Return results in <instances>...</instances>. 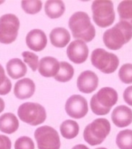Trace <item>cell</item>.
I'll return each instance as SVG.
<instances>
[{
    "label": "cell",
    "mask_w": 132,
    "mask_h": 149,
    "mask_svg": "<svg viewBox=\"0 0 132 149\" xmlns=\"http://www.w3.org/2000/svg\"><path fill=\"white\" fill-rule=\"evenodd\" d=\"M69 28L76 40L91 42L96 36V30L91 24L89 15L82 11L75 12L69 19Z\"/></svg>",
    "instance_id": "cell-1"
},
{
    "label": "cell",
    "mask_w": 132,
    "mask_h": 149,
    "mask_svg": "<svg viewBox=\"0 0 132 149\" xmlns=\"http://www.w3.org/2000/svg\"><path fill=\"white\" fill-rule=\"evenodd\" d=\"M132 38V26L127 22L120 21L103 34V43L111 50H119Z\"/></svg>",
    "instance_id": "cell-2"
},
{
    "label": "cell",
    "mask_w": 132,
    "mask_h": 149,
    "mask_svg": "<svg viewBox=\"0 0 132 149\" xmlns=\"http://www.w3.org/2000/svg\"><path fill=\"white\" fill-rule=\"evenodd\" d=\"M119 99L118 93L112 87H102L91 96V109L97 116H105L109 113L112 107L115 106Z\"/></svg>",
    "instance_id": "cell-3"
},
{
    "label": "cell",
    "mask_w": 132,
    "mask_h": 149,
    "mask_svg": "<svg viewBox=\"0 0 132 149\" xmlns=\"http://www.w3.org/2000/svg\"><path fill=\"white\" fill-rule=\"evenodd\" d=\"M111 124L106 118H97L86 125L83 131V138L90 146H99L111 133Z\"/></svg>",
    "instance_id": "cell-4"
},
{
    "label": "cell",
    "mask_w": 132,
    "mask_h": 149,
    "mask_svg": "<svg viewBox=\"0 0 132 149\" xmlns=\"http://www.w3.org/2000/svg\"><path fill=\"white\" fill-rule=\"evenodd\" d=\"M17 116L24 123L34 126L42 125L45 121L46 111L40 104L26 102L18 107Z\"/></svg>",
    "instance_id": "cell-5"
},
{
    "label": "cell",
    "mask_w": 132,
    "mask_h": 149,
    "mask_svg": "<svg viewBox=\"0 0 132 149\" xmlns=\"http://www.w3.org/2000/svg\"><path fill=\"white\" fill-rule=\"evenodd\" d=\"M91 61L94 68L107 74L114 73L120 65L119 57L103 48L94 49L91 56Z\"/></svg>",
    "instance_id": "cell-6"
},
{
    "label": "cell",
    "mask_w": 132,
    "mask_h": 149,
    "mask_svg": "<svg viewBox=\"0 0 132 149\" xmlns=\"http://www.w3.org/2000/svg\"><path fill=\"white\" fill-rule=\"evenodd\" d=\"M92 18L100 27H108L115 21L114 6L111 1H93L91 4Z\"/></svg>",
    "instance_id": "cell-7"
},
{
    "label": "cell",
    "mask_w": 132,
    "mask_h": 149,
    "mask_svg": "<svg viewBox=\"0 0 132 149\" xmlns=\"http://www.w3.org/2000/svg\"><path fill=\"white\" fill-rule=\"evenodd\" d=\"M20 21L14 14H6L0 17V43L9 45L18 36Z\"/></svg>",
    "instance_id": "cell-8"
},
{
    "label": "cell",
    "mask_w": 132,
    "mask_h": 149,
    "mask_svg": "<svg viewBox=\"0 0 132 149\" xmlns=\"http://www.w3.org/2000/svg\"><path fill=\"white\" fill-rule=\"evenodd\" d=\"M38 149H60L61 140L58 132L52 126L43 125L34 131Z\"/></svg>",
    "instance_id": "cell-9"
},
{
    "label": "cell",
    "mask_w": 132,
    "mask_h": 149,
    "mask_svg": "<svg viewBox=\"0 0 132 149\" xmlns=\"http://www.w3.org/2000/svg\"><path fill=\"white\" fill-rule=\"evenodd\" d=\"M65 111L67 115L75 119L83 118L89 111L88 102L80 95H73L67 99L65 103Z\"/></svg>",
    "instance_id": "cell-10"
},
{
    "label": "cell",
    "mask_w": 132,
    "mask_h": 149,
    "mask_svg": "<svg viewBox=\"0 0 132 149\" xmlns=\"http://www.w3.org/2000/svg\"><path fill=\"white\" fill-rule=\"evenodd\" d=\"M68 58L74 64L84 63L89 56V47L82 40H74L70 43L66 50Z\"/></svg>",
    "instance_id": "cell-11"
},
{
    "label": "cell",
    "mask_w": 132,
    "mask_h": 149,
    "mask_svg": "<svg viewBox=\"0 0 132 149\" xmlns=\"http://www.w3.org/2000/svg\"><path fill=\"white\" fill-rule=\"evenodd\" d=\"M99 86V77L91 70H86L80 74L77 78V87L80 92L91 94L97 89Z\"/></svg>",
    "instance_id": "cell-12"
},
{
    "label": "cell",
    "mask_w": 132,
    "mask_h": 149,
    "mask_svg": "<svg viewBox=\"0 0 132 149\" xmlns=\"http://www.w3.org/2000/svg\"><path fill=\"white\" fill-rule=\"evenodd\" d=\"M26 46L34 52H41L47 46V37L41 29H33L29 31L25 37Z\"/></svg>",
    "instance_id": "cell-13"
},
{
    "label": "cell",
    "mask_w": 132,
    "mask_h": 149,
    "mask_svg": "<svg viewBox=\"0 0 132 149\" xmlns=\"http://www.w3.org/2000/svg\"><path fill=\"white\" fill-rule=\"evenodd\" d=\"M35 84L30 78H22L18 80L14 87V95L18 99H27L34 95Z\"/></svg>",
    "instance_id": "cell-14"
},
{
    "label": "cell",
    "mask_w": 132,
    "mask_h": 149,
    "mask_svg": "<svg viewBox=\"0 0 132 149\" xmlns=\"http://www.w3.org/2000/svg\"><path fill=\"white\" fill-rule=\"evenodd\" d=\"M111 119L118 127H126L132 123V110L127 106H119L112 111Z\"/></svg>",
    "instance_id": "cell-15"
},
{
    "label": "cell",
    "mask_w": 132,
    "mask_h": 149,
    "mask_svg": "<svg viewBox=\"0 0 132 149\" xmlns=\"http://www.w3.org/2000/svg\"><path fill=\"white\" fill-rule=\"evenodd\" d=\"M60 70V63L55 57H43L38 66V71L41 76L45 77H54Z\"/></svg>",
    "instance_id": "cell-16"
},
{
    "label": "cell",
    "mask_w": 132,
    "mask_h": 149,
    "mask_svg": "<svg viewBox=\"0 0 132 149\" xmlns=\"http://www.w3.org/2000/svg\"><path fill=\"white\" fill-rule=\"evenodd\" d=\"M50 41L52 46L63 48L69 44L71 40V35L67 29L63 27H55L50 33Z\"/></svg>",
    "instance_id": "cell-17"
},
{
    "label": "cell",
    "mask_w": 132,
    "mask_h": 149,
    "mask_svg": "<svg viewBox=\"0 0 132 149\" xmlns=\"http://www.w3.org/2000/svg\"><path fill=\"white\" fill-rule=\"evenodd\" d=\"M6 72L11 78L19 79L26 74L27 68L21 59L13 58L6 63Z\"/></svg>",
    "instance_id": "cell-18"
},
{
    "label": "cell",
    "mask_w": 132,
    "mask_h": 149,
    "mask_svg": "<svg viewBox=\"0 0 132 149\" xmlns=\"http://www.w3.org/2000/svg\"><path fill=\"white\" fill-rule=\"evenodd\" d=\"M19 127V121L13 113H5L0 116V131L5 134H14Z\"/></svg>",
    "instance_id": "cell-19"
},
{
    "label": "cell",
    "mask_w": 132,
    "mask_h": 149,
    "mask_svg": "<svg viewBox=\"0 0 132 149\" xmlns=\"http://www.w3.org/2000/svg\"><path fill=\"white\" fill-rule=\"evenodd\" d=\"M65 11V6L63 1L59 0H49L45 5V12L46 16L52 19L61 17Z\"/></svg>",
    "instance_id": "cell-20"
},
{
    "label": "cell",
    "mask_w": 132,
    "mask_h": 149,
    "mask_svg": "<svg viewBox=\"0 0 132 149\" xmlns=\"http://www.w3.org/2000/svg\"><path fill=\"white\" fill-rule=\"evenodd\" d=\"M79 130L80 127L78 123L71 119L63 121L60 125V132L65 139H72L76 137L79 134Z\"/></svg>",
    "instance_id": "cell-21"
},
{
    "label": "cell",
    "mask_w": 132,
    "mask_h": 149,
    "mask_svg": "<svg viewBox=\"0 0 132 149\" xmlns=\"http://www.w3.org/2000/svg\"><path fill=\"white\" fill-rule=\"evenodd\" d=\"M74 76V68L68 62H61L60 63V70L54 77V79L61 83H66L72 80Z\"/></svg>",
    "instance_id": "cell-22"
},
{
    "label": "cell",
    "mask_w": 132,
    "mask_h": 149,
    "mask_svg": "<svg viewBox=\"0 0 132 149\" xmlns=\"http://www.w3.org/2000/svg\"><path fill=\"white\" fill-rule=\"evenodd\" d=\"M116 144L120 149H132V130L125 129L119 132Z\"/></svg>",
    "instance_id": "cell-23"
},
{
    "label": "cell",
    "mask_w": 132,
    "mask_h": 149,
    "mask_svg": "<svg viewBox=\"0 0 132 149\" xmlns=\"http://www.w3.org/2000/svg\"><path fill=\"white\" fill-rule=\"evenodd\" d=\"M118 14L120 21L132 26V1H122L118 6Z\"/></svg>",
    "instance_id": "cell-24"
},
{
    "label": "cell",
    "mask_w": 132,
    "mask_h": 149,
    "mask_svg": "<svg viewBox=\"0 0 132 149\" xmlns=\"http://www.w3.org/2000/svg\"><path fill=\"white\" fill-rule=\"evenodd\" d=\"M21 6L22 9L26 14L34 15L41 11L43 3L42 1H37V0H34V1H26V0H25V1L21 2Z\"/></svg>",
    "instance_id": "cell-25"
},
{
    "label": "cell",
    "mask_w": 132,
    "mask_h": 149,
    "mask_svg": "<svg viewBox=\"0 0 132 149\" xmlns=\"http://www.w3.org/2000/svg\"><path fill=\"white\" fill-rule=\"evenodd\" d=\"M12 89V83L10 79L6 76L5 69L0 65V95H6Z\"/></svg>",
    "instance_id": "cell-26"
},
{
    "label": "cell",
    "mask_w": 132,
    "mask_h": 149,
    "mask_svg": "<svg viewBox=\"0 0 132 149\" xmlns=\"http://www.w3.org/2000/svg\"><path fill=\"white\" fill-rule=\"evenodd\" d=\"M22 56L24 58V61L29 65V68L32 69V71L35 72L38 69L39 57L37 55L30 51H25L22 53Z\"/></svg>",
    "instance_id": "cell-27"
},
{
    "label": "cell",
    "mask_w": 132,
    "mask_h": 149,
    "mask_svg": "<svg viewBox=\"0 0 132 149\" xmlns=\"http://www.w3.org/2000/svg\"><path fill=\"white\" fill-rule=\"evenodd\" d=\"M120 80L124 84H132V64H124L119 70Z\"/></svg>",
    "instance_id": "cell-28"
},
{
    "label": "cell",
    "mask_w": 132,
    "mask_h": 149,
    "mask_svg": "<svg viewBox=\"0 0 132 149\" xmlns=\"http://www.w3.org/2000/svg\"><path fill=\"white\" fill-rule=\"evenodd\" d=\"M14 149H34V143L30 137L20 136L14 142Z\"/></svg>",
    "instance_id": "cell-29"
},
{
    "label": "cell",
    "mask_w": 132,
    "mask_h": 149,
    "mask_svg": "<svg viewBox=\"0 0 132 149\" xmlns=\"http://www.w3.org/2000/svg\"><path fill=\"white\" fill-rule=\"evenodd\" d=\"M12 142L8 136L0 135V149H11Z\"/></svg>",
    "instance_id": "cell-30"
},
{
    "label": "cell",
    "mask_w": 132,
    "mask_h": 149,
    "mask_svg": "<svg viewBox=\"0 0 132 149\" xmlns=\"http://www.w3.org/2000/svg\"><path fill=\"white\" fill-rule=\"evenodd\" d=\"M123 99L126 104L132 107V86L127 87L123 93Z\"/></svg>",
    "instance_id": "cell-31"
},
{
    "label": "cell",
    "mask_w": 132,
    "mask_h": 149,
    "mask_svg": "<svg viewBox=\"0 0 132 149\" xmlns=\"http://www.w3.org/2000/svg\"><path fill=\"white\" fill-rule=\"evenodd\" d=\"M72 149H90L87 146L82 145V144H80V145H76L75 146H73Z\"/></svg>",
    "instance_id": "cell-32"
},
{
    "label": "cell",
    "mask_w": 132,
    "mask_h": 149,
    "mask_svg": "<svg viewBox=\"0 0 132 149\" xmlns=\"http://www.w3.org/2000/svg\"><path fill=\"white\" fill-rule=\"evenodd\" d=\"M5 109V101L0 97V114L2 113Z\"/></svg>",
    "instance_id": "cell-33"
},
{
    "label": "cell",
    "mask_w": 132,
    "mask_h": 149,
    "mask_svg": "<svg viewBox=\"0 0 132 149\" xmlns=\"http://www.w3.org/2000/svg\"><path fill=\"white\" fill-rule=\"evenodd\" d=\"M96 149H107V148H105V147H98Z\"/></svg>",
    "instance_id": "cell-34"
}]
</instances>
